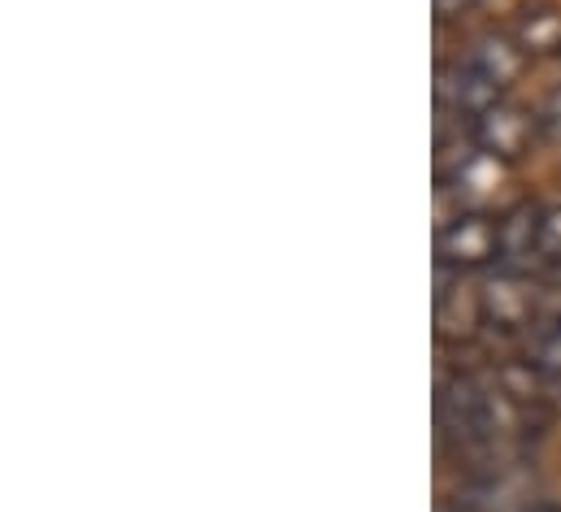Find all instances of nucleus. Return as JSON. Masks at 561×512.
Returning a JSON list of instances; mask_svg holds the SVG:
<instances>
[{"label":"nucleus","instance_id":"f257e3e1","mask_svg":"<svg viewBox=\"0 0 561 512\" xmlns=\"http://www.w3.org/2000/svg\"><path fill=\"white\" fill-rule=\"evenodd\" d=\"M439 426L461 447H488L501 430L492 391H483L474 379H448L439 386Z\"/></svg>","mask_w":561,"mask_h":512},{"label":"nucleus","instance_id":"f03ea898","mask_svg":"<svg viewBox=\"0 0 561 512\" xmlns=\"http://www.w3.org/2000/svg\"><path fill=\"white\" fill-rule=\"evenodd\" d=\"M435 253H439V265L448 269H488L492 260H505L501 222L483 209H466L439 226Z\"/></svg>","mask_w":561,"mask_h":512},{"label":"nucleus","instance_id":"7ed1b4c3","mask_svg":"<svg viewBox=\"0 0 561 512\" xmlns=\"http://www.w3.org/2000/svg\"><path fill=\"white\" fill-rule=\"evenodd\" d=\"M540 130H545L540 118H531L527 109L501 101L492 114H483V118L474 123V143H479V152L492 156V161H518V156L536 143Z\"/></svg>","mask_w":561,"mask_h":512},{"label":"nucleus","instance_id":"20e7f679","mask_svg":"<svg viewBox=\"0 0 561 512\" xmlns=\"http://www.w3.org/2000/svg\"><path fill=\"white\" fill-rule=\"evenodd\" d=\"M435 96H439V105H444L448 114L470 118V123H479L483 114H492V109L501 105V88H496L488 74H479L470 61L444 66V70L435 74Z\"/></svg>","mask_w":561,"mask_h":512},{"label":"nucleus","instance_id":"39448f33","mask_svg":"<svg viewBox=\"0 0 561 512\" xmlns=\"http://www.w3.org/2000/svg\"><path fill=\"white\" fill-rule=\"evenodd\" d=\"M531 309H536V295H531V287H527V278H523L518 269L496 274V278L483 287V295H479V313H483L492 326H501V330L527 326V322H531Z\"/></svg>","mask_w":561,"mask_h":512},{"label":"nucleus","instance_id":"423d86ee","mask_svg":"<svg viewBox=\"0 0 561 512\" xmlns=\"http://www.w3.org/2000/svg\"><path fill=\"white\" fill-rule=\"evenodd\" d=\"M466 61H470L479 74H488V79H492V83L505 92V88H510V83L523 74V66H527V48L492 35V39H483V44H479V48H474Z\"/></svg>","mask_w":561,"mask_h":512},{"label":"nucleus","instance_id":"0eeeda50","mask_svg":"<svg viewBox=\"0 0 561 512\" xmlns=\"http://www.w3.org/2000/svg\"><path fill=\"white\" fill-rule=\"evenodd\" d=\"M540 213L545 209H514L505 222H501V244H505V260L510 265H523V260H540Z\"/></svg>","mask_w":561,"mask_h":512},{"label":"nucleus","instance_id":"6e6552de","mask_svg":"<svg viewBox=\"0 0 561 512\" xmlns=\"http://www.w3.org/2000/svg\"><path fill=\"white\" fill-rule=\"evenodd\" d=\"M531 370H536L545 383L561 386V317H553L549 326H540L536 352H531Z\"/></svg>","mask_w":561,"mask_h":512},{"label":"nucleus","instance_id":"1a4fd4ad","mask_svg":"<svg viewBox=\"0 0 561 512\" xmlns=\"http://www.w3.org/2000/svg\"><path fill=\"white\" fill-rule=\"evenodd\" d=\"M523 48H536V53H561V18L558 13H536V18L527 22Z\"/></svg>","mask_w":561,"mask_h":512},{"label":"nucleus","instance_id":"9d476101","mask_svg":"<svg viewBox=\"0 0 561 512\" xmlns=\"http://www.w3.org/2000/svg\"><path fill=\"white\" fill-rule=\"evenodd\" d=\"M540 260L561 265V205L540 213Z\"/></svg>","mask_w":561,"mask_h":512},{"label":"nucleus","instance_id":"9b49d317","mask_svg":"<svg viewBox=\"0 0 561 512\" xmlns=\"http://www.w3.org/2000/svg\"><path fill=\"white\" fill-rule=\"evenodd\" d=\"M540 127L549 139H561V92L549 96V105H545V114H540Z\"/></svg>","mask_w":561,"mask_h":512},{"label":"nucleus","instance_id":"f8f14e48","mask_svg":"<svg viewBox=\"0 0 561 512\" xmlns=\"http://www.w3.org/2000/svg\"><path fill=\"white\" fill-rule=\"evenodd\" d=\"M431 4H435L439 18H461V13H470L479 0H431Z\"/></svg>","mask_w":561,"mask_h":512}]
</instances>
